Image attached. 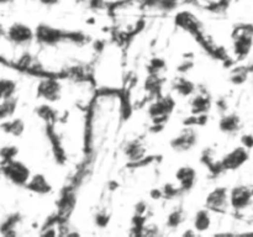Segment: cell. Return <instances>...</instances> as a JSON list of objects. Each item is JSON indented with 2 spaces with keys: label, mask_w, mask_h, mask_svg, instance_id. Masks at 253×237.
<instances>
[{
  "label": "cell",
  "mask_w": 253,
  "mask_h": 237,
  "mask_svg": "<svg viewBox=\"0 0 253 237\" xmlns=\"http://www.w3.org/2000/svg\"><path fill=\"white\" fill-rule=\"evenodd\" d=\"M14 0H0V5H6V4H10V2H12Z\"/></svg>",
  "instance_id": "23"
},
{
  "label": "cell",
  "mask_w": 253,
  "mask_h": 237,
  "mask_svg": "<svg viewBox=\"0 0 253 237\" xmlns=\"http://www.w3.org/2000/svg\"><path fill=\"white\" fill-rule=\"evenodd\" d=\"M252 193L247 187H236L230 193V202L235 209H244L251 201Z\"/></svg>",
  "instance_id": "7"
},
{
  "label": "cell",
  "mask_w": 253,
  "mask_h": 237,
  "mask_svg": "<svg viewBox=\"0 0 253 237\" xmlns=\"http://www.w3.org/2000/svg\"><path fill=\"white\" fill-rule=\"evenodd\" d=\"M89 4L94 9H101V7L105 6V1L104 0H89Z\"/></svg>",
  "instance_id": "20"
},
{
  "label": "cell",
  "mask_w": 253,
  "mask_h": 237,
  "mask_svg": "<svg viewBox=\"0 0 253 237\" xmlns=\"http://www.w3.org/2000/svg\"><path fill=\"white\" fill-rule=\"evenodd\" d=\"M67 36H68L67 32L46 24L39 25L35 30V39L40 43H43L46 46H53V44L59 43V42L67 40Z\"/></svg>",
  "instance_id": "3"
},
{
  "label": "cell",
  "mask_w": 253,
  "mask_h": 237,
  "mask_svg": "<svg viewBox=\"0 0 253 237\" xmlns=\"http://www.w3.org/2000/svg\"><path fill=\"white\" fill-rule=\"evenodd\" d=\"M227 192L224 188H217V189L212 190L207 198V206L212 210H220L224 209L226 206L227 202Z\"/></svg>",
  "instance_id": "9"
},
{
  "label": "cell",
  "mask_w": 253,
  "mask_h": 237,
  "mask_svg": "<svg viewBox=\"0 0 253 237\" xmlns=\"http://www.w3.org/2000/svg\"><path fill=\"white\" fill-rule=\"evenodd\" d=\"M20 216L19 214H12L6 216V219L0 224V234L4 235V236H11L15 235V227L19 224Z\"/></svg>",
  "instance_id": "13"
},
{
  "label": "cell",
  "mask_w": 253,
  "mask_h": 237,
  "mask_svg": "<svg viewBox=\"0 0 253 237\" xmlns=\"http://www.w3.org/2000/svg\"><path fill=\"white\" fill-rule=\"evenodd\" d=\"M247 159H249V153H247V151L245 148L239 147L225 156L221 162V168H224V169H237Z\"/></svg>",
  "instance_id": "5"
},
{
  "label": "cell",
  "mask_w": 253,
  "mask_h": 237,
  "mask_svg": "<svg viewBox=\"0 0 253 237\" xmlns=\"http://www.w3.org/2000/svg\"><path fill=\"white\" fill-rule=\"evenodd\" d=\"M195 143H197V132L193 131L192 128H188V130L180 132L177 137L173 138L170 145L175 151L183 152V151H189Z\"/></svg>",
  "instance_id": "6"
},
{
  "label": "cell",
  "mask_w": 253,
  "mask_h": 237,
  "mask_svg": "<svg viewBox=\"0 0 253 237\" xmlns=\"http://www.w3.org/2000/svg\"><path fill=\"white\" fill-rule=\"evenodd\" d=\"M193 108H194V110L197 109L198 113H202V111H205L209 108V101H208V99L203 98V96H198L193 101Z\"/></svg>",
  "instance_id": "17"
},
{
  "label": "cell",
  "mask_w": 253,
  "mask_h": 237,
  "mask_svg": "<svg viewBox=\"0 0 253 237\" xmlns=\"http://www.w3.org/2000/svg\"><path fill=\"white\" fill-rule=\"evenodd\" d=\"M16 89V81L9 78H0V103L14 99Z\"/></svg>",
  "instance_id": "11"
},
{
  "label": "cell",
  "mask_w": 253,
  "mask_h": 237,
  "mask_svg": "<svg viewBox=\"0 0 253 237\" xmlns=\"http://www.w3.org/2000/svg\"><path fill=\"white\" fill-rule=\"evenodd\" d=\"M242 143L245 145V147L251 148L253 146V136H250V135L244 136V137H242Z\"/></svg>",
  "instance_id": "21"
},
{
  "label": "cell",
  "mask_w": 253,
  "mask_h": 237,
  "mask_svg": "<svg viewBox=\"0 0 253 237\" xmlns=\"http://www.w3.org/2000/svg\"><path fill=\"white\" fill-rule=\"evenodd\" d=\"M177 90L179 91L180 94H183V95H189L193 91V84L189 83V81L183 80L182 83H179L177 85Z\"/></svg>",
  "instance_id": "19"
},
{
  "label": "cell",
  "mask_w": 253,
  "mask_h": 237,
  "mask_svg": "<svg viewBox=\"0 0 253 237\" xmlns=\"http://www.w3.org/2000/svg\"><path fill=\"white\" fill-rule=\"evenodd\" d=\"M17 155V148L15 146H4L0 150V157L2 158L4 162H7L10 159H14L15 156Z\"/></svg>",
  "instance_id": "16"
},
{
  "label": "cell",
  "mask_w": 253,
  "mask_h": 237,
  "mask_svg": "<svg viewBox=\"0 0 253 237\" xmlns=\"http://www.w3.org/2000/svg\"><path fill=\"white\" fill-rule=\"evenodd\" d=\"M25 188L40 195L48 194L52 190L51 184H49V182L47 180V178L44 177L43 174L31 175V178H30L29 182L26 183Z\"/></svg>",
  "instance_id": "8"
},
{
  "label": "cell",
  "mask_w": 253,
  "mask_h": 237,
  "mask_svg": "<svg viewBox=\"0 0 253 237\" xmlns=\"http://www.w3.org/2000/svg\"><path fill=\"white\" fill-rule=\"evenodd\" d=\"M42 4L44 5H48V6H52V5H56L58 4V0H40Z\"/></svg>",
  "instance_id": "22"
},
{
  "label": "cell",
  "mask_w": 253,
  "mask_h": 237,
  "mask_svg": "<svg viewBox=\"0 0 253 237\" xmlns=\"http://www.w3.org/2000/svg\"><path fill=\"white\" fill-rule=\"evenodd\" d=\"M2 34H4V30H2V27L0 26V35H2Z\"/></svg>",
  "instance_id": "24"
},
{
  "label": "cell",
  "mask_w": 253,
  "mask_h": 237,
  "mask_svg": "<svg viewBox=\"0 0 253 237\" xmlns=\"http://www.w3.org/2000/svg\"><path fill=\"white\" fill-rule=\"evenodd\" d=\"M1 130L4 132L9 133L12 136H20L24 131V122L20 118H15V120H7L1 123Z\"/></svg>",
  "instance_id": "14"
},
{
  "label": "cell",
  "mask_w": 253,
  "mask_h": 237,
  "mask_svg": "<svg viewBox=\"0 0 253 237\" xmlns=\"http://www.w3.org/2000/svg\"><path fill=\"white\" fill-rule=\"evenodd\" d=\"M1 173L10 183L19 187H25L31 178V172L25 163L16 159H10L4 162L1 167Z\"/></svg>",
  "instance_id": "1"
},
{
  "label": "cell",
  "mask_w": 253,
  "mask_h": 237,
  "mask_svg": "<svg viewBox=\"0 0 253 237\" xmlns=\"http://www.w3.org/2000/svg\"><path fill=\"white\" fill-rule=\"evenodd\" d=\"M61 84L54 79H43L37 86V96L48 103L58 101L61 99Z\"/></svg>",
  "instance_id": "4"
},
{
  "label": "cell",
  "mask_w": 253,
  "mask_h": 237,
  "mask_svg": "<svg viewBox=\"0 0 253 237\" xmlns=\"http://www.w3.org/2000/svg\"><path fill=\"white\" fill-rule=\"evenodd\" d=\"M239 123L240 120L237 116L230 115L220 121V128H221L224 132H234V131H236L237 127H239Z\"/></svg>",
  "instance_id": "15"
},
{
  "label": "cell",
  "mask_w": 253,
  "mask_h": 237,
  "mask_svg": "<svg viewBox=\"0 0 253 237\" xmlns=\"http://www.w3.org/2000/svg\"><path fill=\"white\" fill-rule=\"evenodd\" d=\"M182 214H180L179 211H173L172 214L168 216V220H167V224L169 225V226L172 227H177L178 225L182 222Z\"/></svg>",
  "instance_id": "18"
},
{
  "label": "cell",
  "mask_w": 253,
  "mask_h": 237,
  "mask_svg": "<svg viewBox=\"0 0 253 237\" xmlns=\"http://www.w3.org/2000/svg\"><path fill=\"white\" fill-rule=\"evenodd\" d=\"M211 225V217L208 210H199L194 217V229L198 232H204L210 229Z\"/></svg>",
  "instance_id": "12"
},
{
  "label": "cell",
  "mask_w": 253,
  "mask_h": 237,
  "mask_svg": "<svg viewBox=\"0 0 253 237\" xmlns=\"http://www.w3.org/2000/svg\"><path fill=\"white\" fill-rule=\"evenodd\" d=\"M7 40L12 42L17 46H25V44H30L32 40L35 39V31L29 26L22 22H14L10 25L9 29L5 32Z\"/></svg>",
  "instance_id": "2"
},
{
  "label": "cell",
  "mask_w": 253,
  "mask_h": 237,
  "mask_svg": "<svg viewBox=\"0 0 253 237\" xmlns=\"http://www.w3.org/2000/svg\"><path fill=\"white\" fill-rule=\"evenodd\" d=\"M175 177H177L178 182L180 183L182 189L189 190L192 189L195 180H197V172L192 167H189V165H185V167L179 168Z\"/></svg>",
  "instance_id": "10"
}]
</instances>
